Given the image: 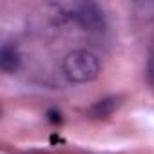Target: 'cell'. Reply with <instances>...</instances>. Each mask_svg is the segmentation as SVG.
Here are the masks:
<instances>
[{
    "label": "cell",
    "mask_w": 154,
    "mask_h": 154,
    "mask_svg": "<svg viewBox=\"0 0 154 154\" xmlns=\"http://www.w3.org/2000/svg\"><path fill=\"white\" fill-rule=\"evenodd\" d=\"M72 18L76 20V24L84 31L102 33L107 27V18H105L103 9L98 4H93V2L78 4L72 9Z\"/></svg>",
    "instance_id": "obj_2"
},
{
    "label": "cell",
    "mask_w": 154,
    "mask_h": 154,
    "mask_svg": "<svg viewBox=\"0 0 154 154\" xmlns=\"http://www.w3.org/2000/svg\"><path fill=\"white\" fill-rule=\"evenodd\" d=\"M147 76L150 84H154V51L149 54V60H147Z\"/></svg>",
    "instance_id": "obj_4"
},
{
    "label": "cell",
    "mask_w": 154,
    "mask_h": 154,
    "mask_svg": "<svg viewBox=\"0 0 154 154\" xmlns=\"http://www.w3.org/2000/svg\"><path fill=\"white\" fill-rule=\"evenodd\" d=\"M65 78L72 84H89L100 76V60L93 51L74 49L62 63Z\"/></svg>",
    "instance_id": "obj_1"
},
{
    "label": "cell",
    "mask_w": 154,
    "mask_h": 154,
    "mask_svg": "<svg viewBox=\"0 0 154 154\" xmlns=\"http://www.w3.org/2000/svg\"><path fill=\"white\" fill-rule=\"evenodd\" d=\"M20 67V53L13 44H4L0 49V69L6 74L17 72Z\"/></svg>",
    "instance_id": "obj_3"
}]
</instances>
